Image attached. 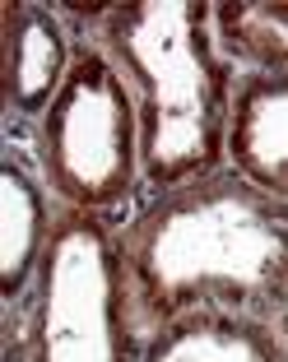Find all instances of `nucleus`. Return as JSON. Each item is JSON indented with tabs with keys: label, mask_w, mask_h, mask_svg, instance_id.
<instances>
[{
	"label": "nucleus",
	"mask_w": 288,
	"mask_h": 362,
	"mask_svg": "<svg viewBox=\"0 0 288 362\" xmlns=\"http://www.w3.org/2000/svg\"><path fill=\"white\" fill-rule=\"evenodd\" d=\"M121 260L135 330L242 316L288 334V204L237 172L168 191L126 228Z\"/></svg>",
	"instance_id": "nucleus-1"
},
{
	"label": "nucleus",
	"mask_w": 288,
	"mask_h": 362,
	"mask_svg": "<svg viewBox=\"0 0 288 362\" xmlns=\"http://www.w3.org/2000/svg\"><path fill=\"white\" fill-rule=\"evenodd\" d=\"M209 19L205 5L103 10V37L139 107V168L163 191L209 177L228 149L233 93Z\"/></svg>",
	"instance_id": "nucleus-2"
},
{
	"label": "nucleus",
	"mask_w": 288,
	"mask_h": 362,
	"mask_svg": "<svg viewBox=\"0 0 288 362\" xmlns=\"http://www.w3.org/2000/svg\"><path fill=\"white\" fill-rule=\"evenodd\" d=\"M121 242L93 214H65L23 298L10 362H139Z\"/></svg>",
	"instance_id": "nucleus-3"
},
{
	"label": "nucleus",
	"mask_w": 288,
	"mask_h": 362,
	"mask_svg": "<svg viewBox=\"0 0 288 362\" xmlns=\"http://www.w3.org/2000/svg\"><path fill=\"white\" fill-rule=\"evenodd\" d=\"M38 168L75 214L117 209L139 168V107L117 61L75 47L70 75L38 121Z\"/></svg>",
	"instance_id": "nucleus-4"
},
{
	"label": "nucleus",
	"mask_w": 288,
	"mask_h": 362,
	"mask_svg": "<svg viewBox=\"0 0 288 362\" xmlns=\"http://www.w3.org/2000/svg\"><path fill=\"white\" fill-rule=\"evenodd\" d=\"M70 42L42 5L5 0V117L42 121L70 75Z\"/></svg>",
	"instance_id": "nucleus-5"
},
{
	"label": "nucleus",
	"mask_w": 288,
	"mask_h": 362,
	"mask_svg": "<svg viewBox=\"0 0 288 362\" xmlns=\"http://www.w3.org/2000/svg\"><path fill=\"white\" fill-rule=\"evenodd\" d=\"M228 153L237 177L288 204V75H246L237 84Z\"/></svg>",
	"instance_id": "nucleus-6"
},
{
	"label": "nucleus",
	"mask_w": 288,
	"mask_h": 362,
	"mask_svg": "<svg viewBox=\"0 0 288 362\" xmlns=\"http://www.w3.org/2000/svg\"><path fill=\"white\" fill-rule=\"evenodd\" d=\"M139 362H288V334L242 316H182L139 344Z\"/></svg>",
	"instance_id": "nucleus-7"
},
{
	"label": "nucleus",
	"mask_w": 288,
	"mask_h": 362,
	"mask_svg": "<svg viewBox=\"0 0 288 362\" xmlns=\"http://www.w3.org/2000/svg\"><path fill=\"white\" fill-rule=\"evenodd\" d=\"M52 214H47L42 181L28 172L19 153H5L0 168V293L5 302H19L23 288L33 284L52 246Z\"/></svg>",
	"instance_id": "nucleus-8"
},
{
	"label": "nucleus",
	"mask_w": 288,
	"mask_h": 362,
	"mask_svg": "<svg viewBox=\"0 0 288 362\" xmlns=\"http://www.w3.org/2000/svg\"><path fill=\"white\" fill-rule=\"evenodd\" d=\"M219 42L260 75H288V5H219Z\"/></svg>",
	"instance_id": "nucleus-9"
}]
</instances>
